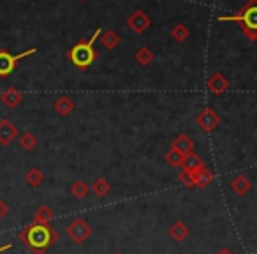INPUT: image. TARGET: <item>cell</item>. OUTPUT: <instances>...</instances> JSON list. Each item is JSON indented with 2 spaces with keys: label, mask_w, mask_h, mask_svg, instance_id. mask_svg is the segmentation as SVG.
I'll return each instance as SVG.
<instances>
[{
  "label": "cell",
  "mask_w": 257,
  "mask_h": 254,
  "mask_svg": "<svg viewBox=\"0 0 257 254\" xmlns=\"http://www.w3.org/2000/svg\"><path fill=\"white\" fill-rule=\"evenodd\" d=\"M136 62L140 65H143V67H147V65H150L152 62L155 60V55H154V51L150 50V48H147V46H143V48H140V50L136 51Z\"/></svg>",
  "instance_id": "d6986e66"
},
{
  "label": "cell",
  "mask_w": 257,
  "mask_h": 254,
  "mask_svg": "<svg viewBox=\"0 0 257 254\" xmlns=\"http://www.w3.org/2000/svg\"><path fill=\"white\" fill-rule=\"evenodd\" d=\"M18 127L13 124L9 118H2L0 120V145L2 147H8L13 141L18 138Z\"/></svg>",
  "instance_id": "ba28073f"
},
{
  "label": "cell",
  "mask_w": 257,
  "mask_h": 254,
  "mask_svg": "<svg viewBox=\"0 0 257 254\" xmlns=\"http://www.w3.org/2000/svg\"><path fill=\"white\" fill-rule=\"evenodd\" d=\"M25 182L29 184L30 187H39L41 184L44 182V175L39 168H30L29 172L25 173Z\"/></svg>",
  "instance_id": "7402d4cb"
},
{
  "label": "cell",
  "mask_w": 257,
  "mask_h": 254,
  "mask_svg": "<svg viewBox=\"0 0 257 254\" xmlns=\"http://www.w3.org/2000/svg\"><path fill=\"white\" fill-rule=\"evenodd\" d=\"M18 240H22L34 254H46V250L57 243L58 233L50 224L30 222L18 233Z\"/></svg>",
  "instance_id": "6da1fadb"
},
{
  "label": "cell",
  "mask_w": 257,
  "mask_h": 254,
  "mask_svg": "<svg viewBox=\"0 0 257 254\" xmlns=\"http://www.w3.org/2000/svg\"><path fill=\"white\" fill-rule=\"evenodd\" d=\"M189 173L192 175L194 186H196L197 189H206V187L210 186V184L213 182V179H215V175L206 168V166L196 170V172H189Z\"/></svg>",
  "instance_id": "30bf717a"
},
{
  "label": "cell",
  "mask_w": 257,
  "mask_h": 254,
  "mask_svg": "<svg viewBox=\"0 0 257 254\" xmlns=\"http://www.w3.org/2000/svg\"><path fill=\"white\" fill-rule=\"evenodd\" d=\"M204 162L196 152H189V154L183 155V162H182V170L183 172H196V170L203 168Z\"/></svg>",
  "instance_id": "9a60e30c"
},
{
  "label": "cell",
  "mask_w": 257,
  "mask_h": 254,
  "mask_svg": "<svg viewBox=\"0 0 257 254\" xmlns=\"http://www.w3.org/2000/svg\"><path fill=\"white\" fill-rule=\"evenodd\" d=\"M194 147H196V143H194L192 138H189L187 134H178V136L171 141V148L178 150L180 154H183V155L189 154V152H194Z\"/></svg>",
  "instance_id": "4fadbf2b"
},
{
  "label": "cell",
  "mask_w": 257,
  "mask_h": 254,
  "mask_svg": "<svg viewBox=\"0 0 257 254\" xmlns=\"http://www.w3.org/2000/svg\"><path fill=\"white\" fill-rule=\"evenodd\" d=\"M178 180H180V182H182L185 187H189V189H192V187H196V186H194L192 175H190L189 172H183V170H182V172L178 173Z\"/></svg>",
  "instance_id": "484cf974"
},
{
  "label": "cell",
  "mask_w": 257,
  "mask_h": 254,
  "mask_svg": "<svg viewBox=\"0 0 257 254\" xmlns=\"http://www.w3.org/2000/svg\"><path fill=\"white\" fill-rule=\"evenodd\" d=\"M171 37L176 41V43H185V41L190 37L189 27H185L183 23H176V25H173V29H171Z\"/></svg>",
  "instance_id": "44dd1931"
},
{
  "label": "cell",
  "mask_w": 257,
  "mask_h": 254,
  "mask_svg": "<svg viewBox=\"0 0 257 254\" xmlns=\"http://www.w3.org/2000/svg\"><path fill=\"white\" fill-rule=\"evenodd\" d=\"M36 48H30L27 51H22L20 55H11L8 50H0V78H8L13 71L16 69L18 62L25 57H30V55L36 53Z\"/></svg>",
  "instance_id": "277c9868"
},
{
  "label": "cell",
  "mask_w": 257,
  "mask_h": 254,
  "mask_svg": "<svg viewBox=\"0 0 257 254\" xmlns=\"http://www.w3.org/2000/svg\"><path fill=\"white\" fill-rule=\"evenodd\" d=\"M0 101H2V104H6L8 108H16L22 104L23 101V94L20 92L16 87H8V89L4 90V92L0 94Z\"/></svg>",
  "instance_id": "8fae6325"
},
{
  "label": "cell",
  "mask_w": 257,
  "mask_h": 254,
  "mask_svg": "<svg viewBox=\"0 0 257 254\" xmlns=\"http://www.w3.org/2000/svg\"><path fill=\"white\" fill-rule=\"evenodd\" d=\"M217 254H234V252H232L229 247H220V249L217 250Z\"/></svg>",
  "instance_id": "83f0119b"
},
{
  "label": "cell",
  "mask_w": 257,
  "mask_h": 254,
  "mask_svg": "<svg viewBox=\"0 0 257 254\" xmlns=\"http://www.w3.org/2000/svg\"><path fill=\"white\" fill-rule=\"evenodd\" d=\"M13 247V243H4V245H0V254L6 252V250H9Z\"/></svg>",
  "instance_id": "f1b7e54d"
},
{
  "label": "cell",
  "mask_w": 257,
  "mask_h": 254,
  "mask_svg": "<svg viewBox=\"0 0 257 254\" xmlns=\"http://www.w3.org/2000/svg\"><path fill=\"white\" fill-rule=\"evenodd\" d=\"M88 193H90L88 184L83 182V180H76V182L71 186V194L76 198V200H83V198H86Z\"/></svg>",
  "instance_id": "cb8c5ba5"
},
{
  "label": "cell",
  "mask_w": 257,
  "mask_h": 254,
  "mask_svg": "<svg viewBox=\"0 0 257 254\" xmlns=\"http://www.w3.org/2000/svg\"><path fill=\"white\" fill-rule=\"evenodd\" d=\"M53 108H55V111L60 115V117H67V115H71L72 111H74V103H72L71 97L62 96V97H58V99L55 101Z\"/></svg>",
  "instance_id": "2e32d148"
},
{
  "label": "cell",
  "mask_w": 257,
  "mask_h": 254,
  "mask_svg": "<svg viewBox=\"0 0 257 254\" xmlns=\"http://www.w3.org/2000/svg\"><path fill=\"white\" fill-rule=\"evenodd\" d=\"M92 191L97 194L99 198H104L106 194H109L111 191V184L107 182V179H104V177H100V179H97L95 182L92 184Z\"/></svg>",
  "instance_id": "603a6c76"
},
{
  "label": "cell",
  "mask_w": 257,
  "mask_h": 254,
  "mask_svg": "<svg viewBox=\"0 0 257 254\" xmlns=\"http://www.w3.org/2000/svg\"><path fill=\"white\" fill-rule=\"evenodd\" d=\"M217 22H236L248 41H257V0H248L236 15L218 16Z\"/></svg>",
  "instance_id": "7a4b0ae2"
},
{
  "label": "cell",
  "mask_w": 257,
  "mask_h": 254,
  "mask_svg": "<svg viewBox=\"0 0 257 254\" xmlns=\"http://www.w3.org/2000/svg\"><path fill=\"white\" fill-rule=\"evenodd\" d=\"M18 143H20V147H22L23 150L30 152V150H34V148L37 147V136L34 133H30V131H27V133L20 134Z\"/></svg>",
  "instance_id": "ffe728a7"
},
{
  "label": "cell",
  "mask_w": 257,
  "mask_h": 254,
  "mask_svg": "<svg viewBox=\"0 0 257 254\" xmlns=\"http://www.w3.org/2000/svg\"><path fill=\"white\" fill-rule=\"evenodd\" d=\"M9 214V205L4 200H0V219H4Z\"/></svg>",
  "instance_id": "4316f807"
},
{
  "label": "cell",
  "mask_w": 257,
  "mask_h": 254,
  "mask_svg": "<svg viewBox=\"0 0 257 254\" xmlns=\"http://www.w3.org/2000/svg\"><path fill=\"white\" fill-rule=\"evenodd\" d=\"M120 36H118L114 30H106L104 34H100V44H102L106 50H114V48L120 44Z\"/></svg>",
  "instance_id": "ac0fdd59"
},
{
  "label": "cell",
  "mask_w": 257,
  "mask_h": 254,
  "mask_svg": "<svg viewBox=\"0 0 257 254\" xmlns=\"http://www.w3.org/2000/svg\"><path fill=\"white\" fill-rule=\"evenodd\" d=\"M127 27L133 30L134 34H145L152 27V20L145 11L136 9V11L127 18Z\"/></svg>",
  "instance_id": "52a82bcc"
},
{
  "label": "cell",
  "mask_w": 257,
  "mask_h": 254,
  "mask_svg": "<svg viewBox=\"0 0 257 254\" xmlns=\"http://www.w3.org/2000/svg\"><path fill=\"white\" fill-rule=\"evenodd\" d=\"M189 235H190V229L183 221H175L169 226V236H171L175 242H183Z\"/></svg>",
  "instance_id": "5bb4252c"
},
{
  "label": "cell",
  "mask_w": 257,
  "mask_h": 254,
  "mask_svg": "<svg viewBox=\"0 0 257 254\" xmlns=\"http://www.w3.org/2000/svg\"><path fill=\"white\" fill-rule=\"evenodd\" d=\"M55 214L53 210H51L48 205H43V207H39L36 210V215H34V221L36 224H50L51 221H53Z\"/></svg>",
  "instance_id": "e0dca14e"
},
{
  "label": "cell",
  "mask_w": 257,
  "mask_h": 254,
  "mask_svg": "<svg viewBox=\"0 0 257 254\" xmlns=\"http://www.w3.org/2000/svg\"><path fill=\"white\" fill-rule=\"evenodd\" d=\"M229 87H231V83H229V79L225 78L222 72H215V74H211L206 81V89L210 90L211 94H215V96H222V94H225L229 90Z\"/></svg>",
  "instance_id": "9c48e42d"
},
{
  "label": "cell",
  "mask_w": 257,
  "mask_h": 254,
  "mask_svg": "<svg viewBox=\"0 0 257 254\" xmlns=\"http://www.w3.org/2000/svg\"><path fill=\"white\" fill-rule=\"evenodd\" d=\"M229 187H231L232 193L238 194V196H245V194L248 193L250 189H252V182H250L248 177H245V175H236L234 179L231 180Z\"/></svg>",
  "instance_id": "7c38bea8"
},
{
  "label": "cell",
  "mask_w": 257,
  "mask_h": 254,
  "mask_svg": "<svg viewBox=\"0 0 257 254\" xmlns=\"http://www.w3.org/2000/svg\"><path fill=\"white\" fill-rule=\"evenodd\" d=\"M164 159H166V162L171 166V168H182L183 154H180V152L175 150V148H169V150L166 152Z\"/></svg>",
  "instance_id": "d4e9b609"
},
{
  "label": "cell",
  "mask_w": 257,
  "mask_h": 254,
  "mask_svg": "<svg viewBox=\"0 0 257 254\" xmlns=\"http://www.w3.org/2000/svg\"><path fill=\"white\" fill-rule=\"evenodd\" d=\"M67 58L72 65H76L78 69L85 71V69H88L90 65L99 58V51H97L92 44H88L86 41L81 39L67 51Z\"/></svg>",
  "instance_id": "3957f363"
},
{
  "label": "cell",
  "mask_w": 257,
  "mask_h": 254,
  "mask_svg": "<svg viewBox=\"0 0 257 254\" xmlns=\"http://www.w3.org/2000/svg\"><path fill=\"white\" fill-rule=\"evenodd\" d=\"M113 254H121V252H113Z\"/></svg>",
  "instance_id": "f546056e"
},
{
  "label": "cell",
  "mask_w": 257,
  "mask_h": 254,
  "mask_svg": "<svg viewBox=\"0 0 257 254\" xmlns=\"http://www.w3.org/2000/svg\"><path fill=\"white\" fill-rule=\"evenodd\" d=\"M196 124H197V127H201V129L204 131V133H211V131H215L217 127H220L222 117L213 110V108L206 106L197 113Z\"/></svg>",
  "instance_id": "8992f818"
},
{
  "label": "cell",
  "mask_w": 257,
  "mask_h": 254,
  "mask_svg": "<svg viewBox=\"0 0 257 254\" xmlns=\"http://www.w3.org/2000/svg\"><path fill=\"white\" fill-rule=\"evenodd\" d=\"M65 233H67V236L74 243H83L92 235V226L83 217H76L74 221L69 222V226L65 228Z\"/></svg>",
  "instance_id": "5b68a950"
}]
</instances>
